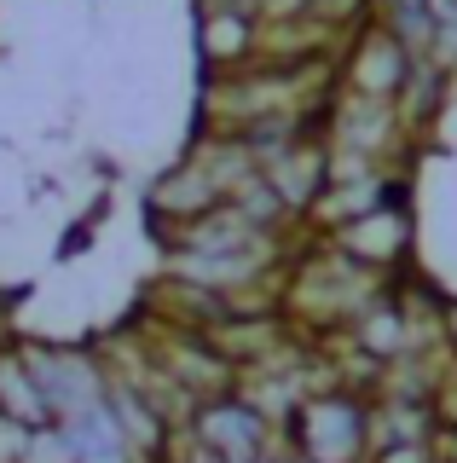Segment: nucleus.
I'll list each match as a JSON object with an SVG mask.
<instances>
[{
    "label": "nucleus",
    "mask_w": 457,
    "mask_h": 463,
    "mask_svg": "<svg viewBox=\"0 0 457 463\" xmlns=\"http://www.w3.org/2000/svg\"><path fill=\"white\" fill-rule=\"evenodd\" d=\"M284 434H295L307 463H370V400L348 388H319L302 400Z\"/></svg>",
    "instance_id": "obj_1"
},
{
    "label": "nucleus",
    "mask_w": 457,
    "mask_h": 463,
    "mask_svg": "<svg viewBox=\"0 0 457 463\" xmlns=\"http://www.w3.org/2000/svg\"><path fill=\"white\" fill-rule=\"evenodd\" d=\"M370 463H440V458H434V440H423V446H377Z\"/></svg>",
    "instance_id": "obj_7"
},
{
    "label": "nucleus",
    "mask_w": 457,
    "mask_h": 463,
    "mask_svg": "<svg viewBox=\"0 0 457 463\" xmlns=\"http://www.w3.org/2000/svg\"><path fill=\"white\" fill-rule=\"evenodd\" d=\"M0 411L23 429H47L52 411H47V394H41L30 359H23L18 336H0Z\"/></svg>",
    "instance_id": "obj_4"
},
{
    "label": "nucleus",
    "mask_w": 457,
    "mask_h": 463,
    "mask_svg": "<svg viewBox=\"0 0 457 463\" xmlns=\"http://www.w3.org/2000/svg\"><path fill=\"white\" fill-rule=\"evenodd\" d=\"M59 429L70 434V446H76V458H81V463H145V458L134 452V446H127L122 423L110 417V400H98V405H88V411L64 417Z\"/></svg>",
    "instance_id": "obj_5"
},
{
    "label": "nucleus",
    "mask_w": 457,
    "mask_h": 463,
    "mask_svg": "<svg viewBox=\"0 0 457 463\" xmlns=\"http://www.w3.org/2000/svg\"><path fill=\"white\" fill-rule=\"evenodd\" d=\"M185 434H191L214 463H261V458H273V446H278L284 429L266 411H255V405L232 388V394L197 405L191 423H185Z\"/></svg>",
    "instance_id": "obj_3"
},
{
    "label": "nucleus",
    "mask_w": 457,
    "mask_h": 463,
    "mask_svg": "<svg viewBox=\"0 0 457 463\" xmlns=\"http://www.w3.org/2000/svg\"><path fill=\"white\" fill-rule=\"evenodd\" d=\"M23 463H81V458H76V446H70V434L59 423H47V429H30Z\"/></svg>",
    "instance_id": "obj_6"
},
{
    "label": "nucleus",
    "mask_w": 457,
    "mask_h": 463,
    "mask_svg": "<svg viewBox=\"0 0 457 463\" xmlns=\"http://www.w3.org/2000/svg\"><path fill=\"white\" fill-rule=\"evenodd\" d=\"M23 446H30V429L0 411V463H23Z\"/></svg>",
    "instance_id": "obj_8"
},
{
    "label": "nucleus",
    "mask_w": 457,
    "mask_h": 463,
    "mask_svg": "<svg viewBox=\"0 0 457 463\" xmlns=\"http://www.w3.org/2000/svg\"><path fill=\"white\" fill-rule=\"evenodd\" d=\"M23 359H30L41 394H47V411L52 423H64V417L88 411L110 394V376H105V359H98V347H76V342H41V336H18Z\"/></svg>",
    "instance_id": "obj_2"
}]
</instances>
